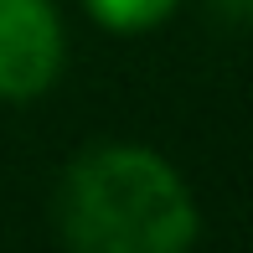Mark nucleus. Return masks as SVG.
<instances>
[{
    "instance_id": "2",
    "label": "nucleus",
    "mask_w": 253,
    "mask_h": 253,
    "mask_svg": "<svg viewBox=\"0 0 253 253\" xmlns=\"http://www.w3.org/2000/svg\"><path fill=\"white\" fill-rule=\"evenodd\" d=\"M62 67V26L47 0H0V98H37Z\"/></svg>"
},
{
    "instance_id": "4",
    "label": "nucleus",
    "mask_w": 253,
    "mask_h": 253,
    "mask_svg": "<svg viewBox=\"0 0 253 253\" xmlns=\"http://www.w3.org/2000/svg\"><path fill=\"white\" fill-rule=\"evenodd\" d=\"M222 16H233V21H253V0H212Z\"/></svg>"
},
{
    "instance_id": "3",
    "label": "nucleus",
    "mask_w": 253,
    "mask_h": 253,
    "mask_svg": "<svg viewBox=\"0 0 253 253\" xmlns=\"http://www.w3.org/2000/svg\"><path fill=\"white\" fill-rule=\"evenodd\" d=\"M93 10V21H103L109 31H145L155 21H166L176 10V0H83Z\"/></svg>"
},
{
    "instance_id": "1",
    "label": "nucleus",
    "mask_w": 253,
    "mask_h": 253,
    "mask_svg": "<svg viewBox=\"0 0 253 253\" xmlns=\"http://www.w3.org/2000/svg\"><path fill=\"white\" fill-rule=\"evenodd\" d=\"M57 222L83 253H176L197 238V202L155 150L103 145L62 176Z\"/></svg>"
}]
</instances>
